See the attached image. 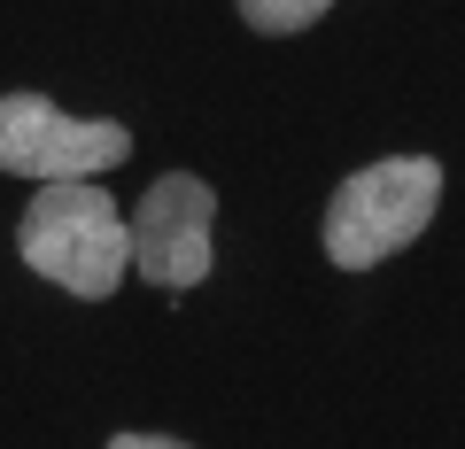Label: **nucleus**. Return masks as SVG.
Returning <instances> with one entry per match:
<instances>
[{
    "instance_id": "nucleus-1",
    "label": "nucleus",
    "mask_w": 465,
    "mask_h": 449,
    "mask_svg": "<svg viewBox=\"0 0 465 449\" xmlns=\"http://www.w3.org/2000/svg\"><path fill=\"white\" fill-rule=\"evenodd\" d=\"M16 249H24V264H32L39 279H54L78 302L116 295V279L133 271L124 210H116L94 179L85 186H39L32 210H24V225H16Z\"/></svg>"
},
{
    "instance_id": "nucleus-2",
    "label": "nucleus",
    "mask_w": 465,
    "mask_h": 449,
    "mask_svg": "<svg viewBox=\"0 0 465 449\" xmlns=\"http://www.w3.org/2000/svg\"><path fill=\"white\" fill-rule=\"evenodd\" d=\"M442 210V163L434 155H388V163L349 171L326 201V256L341 271H372L419 240Z\"/></svg>"
},
{
    "instance_id": "nucleus-3",
    "label": "nucleus",
    "mask_w": 465,
    "mask_h": 449,
    "mask_svg": "<svg viewBox=\"0 0 465 449\" xmlns=\"http://www.w3.org/2000/svg\"><path fill=\"white\" fill-rule=\"evenodd\" d=\"M133 155L124 124H78L63 117L47 93H0V171H16L32 186H85Z\"/></svg>"
},
{
    "instance_id": "nucleus-4",
    "label": "nucleus",
    "mask_w": 465,
    "mask_h": 449,
    "mask_svg": "<svg viewBox=\"0 0 465 449\" xmlns=\"http://www.w3.org/2000/svg\"><path fill=\"white\" fill-rule=\"evenodd\" d=\"M210 225H217V194L194 171H163V179L140 194V210L124 217V240H133V271L148 287H186L210 279Z\"/></svg>"
},
{
    "instance_id": "nucleus-5",
    "label": "nucleus",
    "mask_w": 465,
    "mask_h": 449,
    "mask_svg": "<svg viewBox=\"0 0 465 449\" xmlns=\"http://www.w3.org/2000/svg\"><path fill=\"white\" fill-rule=\"evenodd\" d=\"M241 16H249V32H272V39H287V32H311L318 16H326L333 0H232Z\"/></svg>"
},
{
    "instance_id": "nucleus-6",
    "label": "nucleus",
    "mask_w": 465,
    "mask_h": 449,
    "mask_svg": "<svg viewBox=\"0 0 465 449\" xmlns=\"http://www.w3.org/2000/svg\"><path fill=\"white\" fill-rule=\"evenodd\" d=\"M109 449H186V442H163V434H116Z\"/></svg>"
}]
</instances>
